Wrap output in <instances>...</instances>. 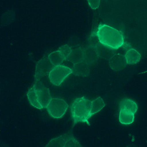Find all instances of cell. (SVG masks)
<instances>
[{"mask_svg": "<svg viewBox=\"0 0 147 147\" xmlns=\"http://www.w3.org/2000/svg\"><path fill=\"white\" fill-rule=\"evenodd\" d=\"M94 32L101 44L114 50L124 47L126 44L121 31L107 24H99Z\"/></svg>", "mask_w": 147, "mask_h": 147, "instance_id": "6da1fadb", "label": "cell"}, {"mask_svg": "<svg viewBox=\"0 0 147 147\" xmlns=\"http://www.w3.org/2000/svg\"><path fill=\"white\" fill-rule=\"evenodd\" d=\"M70 110L73 126L78 122H83L90 125L89 119L91 118V100L85 97L76 98L71 103Z\"/></svg>", "mask_w": 147, "mask_h": 147, "instance_id": "7a4b0ae2", "label": "cell"}, {"mask_svg": "<svg viewBox=\"0 0 147 147\" xmlns=\"http://www.w3.org/2000/svg\"><path fill=\"white\" fill-rule=\"evenodd\" d=\"M68 107L67 102L62 98H52L46 109L51 117L60 119L65 115Z\"/></svg>", "mask_w": 147, "mask_h": 147, "instance_id": "3957f363", "label": "cell"}, {"mask_svg": "<svg viewBox=\"0 0 147 147\" xmlns=\"http://www.w3.org/2000/svg\"><path fill=\"white\" fill-rule=\"evenodd\" d=\"M72 69L65 65H59L53 66L49 74L50 82L53 85L60 86L63 82L73 73Z\"/></svg>", "mask_w": 147, "mask_h": 147, "instance_id": "277c9868", "label": "cell"}, {"mask_svg": "<svg viewBox=\"0 0 147 147\" xmlns=\"http://www.w3.org/2000/svg\"><path fill=\"white\" fill-rule=\"evenodd\" d=\"M46 147H82L71 132L62 134L49 142Z\"/></svg>", "mask_w": 147, "mask_h": 147, "instance_id": "5b68a950", "label": "cell"}, {"mask_svg": "<svg viewBox=\"0 0 147 147\" xmlns=\"http://www.w3.org/2000/svg\"><path fill=\"white\" fill-rule=\"evenodd\" d=\"M38 102L43 109L46 108L51 99L49 89L40 81H34L33 85Z\"/></svg>", "mask_w": 147, "mask_h": 147, "instance_id": "8992f818", "label": "cell"}, {"mask_svg": "<svg viewBox=\"0 0 147 147\" xmlns=\"http://www.w3.org/2000/svg\"><path fill=\"white\" fill-rule=\"evenodd\" d=\"M53 67L48 56H45L43 57L38 61L36 65L34 81L40 80L42 78L49 75Z\"/></svg>", "mask_w": 147, "mask_h": 147, "instance_id": "52a82bcc", "label": "cell"}, {"mask_svg": "<svg viewBox=\"0 0 147 147\" xmlns=\"http://www.w3.org/2000/svg\"><path fill=\"white\" fill-rule=\"evenodd\" d=\"M109 65L112 70L119 71L124 69L127 65L125 56L119 53H115L109 60Z\"/></svg>", "mask_w": 147, "mask_h": 147, "instance_id": "ba28073f", "label": "cell"}, {"mask_svg": "<svg viewBox=\"0 0 147 147\" xmlns=\"http://www.w3.org/2000/svg\"><path fill=\"white\" fill-rule=\"evenodd\" d=\"M84 60L91 66L95 65L99 60L100 56L97 50L94 46L89 45L83 49Z\"/></svg>", "mask_w": 147, "mask_h": 147, "instance_id": "9c48e42d", "label": "cell"}, {"mask_svg": "<svg viewBox=\"0 0 147 147\" xmlns=\"http://www.w3.org/2000/svg\"><path fill=\"white\" fill-rule=\"evenodd\" d=\"M91 65L85 61L74 64L73 69L74 75L78 76L86 77L89 75L91 71Z\"/></svg>", "mask_w": 147, "mask_h": 147, "instance_id": "30bf717a", "label": "cell"}, {"mask_svg": "<svg viewBox=\"0 0 147 147\" xmlns=\"http://www.w3.org/2000/svg\"><path fill=\"white\" fill-rule=\"evenodd\" d=\"M124 56L127 64L131 65L139 63L141 58L140 53L132 47L126 49Z\"/></svg>", "mask_w": 147, "mask_h": 147, "instance_id": "8fae6325", "label": "cell"}, {"mask_svg": "<svg viewBox=\"0 0 147 147\" xmlns=\"http://www.w3.org/2000/svg\"><path fill=\"white\" fill-rule=\"evenodd\" d=\"M135 115L132 111L125 110H119V120L121 124L129 125L133 123L135 119Z\"/></svg>", "mask_w": 147, "mask_h": 147, "instance_id": "7c38bea8", "label": "cell"}, {"mask_svg": "<svg viewBox=\"0 0 147 147\" xmlns=\"http://www.w3.org/2000/svg\"><path fill=\"white\" fill-rule=\"evenodd\" d=\"M119 110H128L136 114L138 110V105L137 103L133 99L125 98L119 102Z\"/></svg>", "mask_w": 147, "mask_h": 147, "instance_id": "4fadbf2b", "label": "cell"}, {"mask_svg": "<svg viewBox=\"0 0 147 147\" xmlns=\"http://www.w3.org/2000/svg\"><path fill=\"white\" fill-rule=\"evenodd\" d=\"M84 60V52L83 49L81 47H77L72 50L71 54L67 61L75 64L82 62Z\"/></svg>", "mask_w": 147, "mask_h": 147, "instance_id": "5bb4252c", "label": "cell"}, {"mask_svg": "<svg viewBox=\"0 0 147 147\" xmlns=\"http://www.w3.org/2000/svg\"><path fill=\"white\" fill-rule=\"evenodd\" d=\"M95 48L98 51L100 57L105 60H109L110 58L115 53V50L101 44L100 43Z\"/></svg>", "mask_w": 147, "mask_h": 147, "instance_id": "9a60e30c", "label": "cell"}, {"mask_svg": "<svg viewBox=\"0 0 147 147\" xmlns=\"http://www.w3.org/2000/svg\"><path fill=\"white\" fill-rule=\"evenodd\" d=\"M106 105L101 97H98L91 101V117L100 112Z\"/></svg>", "mask_w": 147, "mask_h": 147, "instance_id": "2e32d148", "label": "cell"}, {"mask_svg": "<svg viewBox=\"0 0 147 147\" xmlns=\"http://www.w3.org/2000/svg\"><path fill=\"white\" fill-rule=\"evenodd\" d=\"M27 97L29 100V103L32 106L38 110L43 109L40 103L38 102L36 95L35 94L34 88L33 86L29 89L27 93Z\"/></svg>", "mask_w": 147, "mask_h": 147, "instance_id": "e0dca14e", "label": "cell"}, {"mask_svg": "<svg viewBox=\"0 0 147 147\" xmlns=\"http://www.w3.org/2000/svg\"><path fill=\"white\" fill-rule=\"evenodd\" d=\"M48 56L50 62L53 66L61 65L64 61L62 54L58 50L49 54Z\"/></svg>", "mask_w": 147, "mask_h": 147, "instance_id": "ac0fdd59", "label": "cell"}, {"mask_svg": "<svg viewBox=\"0 0 147 147\" xmlns=\"http://www.w3.org/2000/svg\"><path fill=\"white\" fill-rule=\"evenodd\" d=\"M72 48L67 45H64L59 47L58 50L62 54L64 61H67L68 58L71 54Z\"/></svg>", "mask_w": 147, "mask_h": 147, "instance_id": "d6986e66", "label": "cell"}, {"mask_svg": "<svg viewBox=\"0 0 147 147\" xmlns=\"http://www.w3.org/2000/svg\"><path fill=\"white\" fill-rule=\"evenodd\" d=\"M90 7L92 10H96L99 7L100 0H87Z\"/></svg>", "mask_w": 147, "mask_h": 147, "instance_id": "ffe728a7", "label": "cell"}, {"mask_svg": "<svg viewBox=\"0 0 147 147\" xmlns=\"http://www.w3.org/2000/svg\"><path fill=\"white\" fill-rule=\"evenodd\" d=\"M147 73V70H146V71H144L140 73V74H145Z\"/></svg>", "mask_w": 147, "mask_h": 147, "instance_id": "44dd1931", "label": "cell"}]
</instances>
